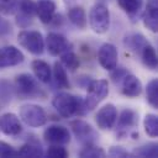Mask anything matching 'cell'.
<instances>
[{"label": "cell", "mask_w": 158, "mask_h": 158, "mask_svg": "<svg viewBox=\"0 0 158 158\" xmlns=\"http://www.w3.org/2000/svg\"><path fill=\"white\" fill-rule=\"evenodd\" d=\"M52 106L62 117H70L73 115L81 116L86 114L84 100L81 96H74L69 93H58L52 99Z\"/></svg>", "instance_id": "1"}, {"label": "cell", "mask_w": 158, "mask_h": 158, "mask_svg": "<svg viewBox=\"0 0 158 158\" xmlns=\"http://www.w3.org/2000/svg\"><path fill=\"white\" fill-rule=\"evenodd\" d=\"M14 91L19 99H36L38 96H43V91L38 86L36 79L27 73L16 75L14 81Z\"/></svg>", "instance_id": "2"}, {"label": "cell", "mask_w": 158, "mask_h": 158, "mask_svg": "<svg viewBox=\"0 0 158 158\" xmlns=\"http://www.w3.org/2000/svg\"><path fill=\"white\" fill-rule=\"evenodd\" d=\"M89 25L90 28L98 35H102L109 31L110 11L105 4L96 2L95 5L91 6L89 12Z\"/></svg>", "instance_id": "3"}, {"label": "cell", "mask_w": 158, "mask_h": 158, "mask_svg": "<svg viewBox=\"0 0 158 158\" xmlns=\"http://www.w3.org/2000/svg\"><path fill=\"white\" fill-rule=\"evenodd\" d=\"M86 89H88V94L86 98L83 100H84L85 110L86 112H89L109 95V83L105 79L90 80Z\"/></svg>", "instance_id": "4"}, {"label": "cell", "mask_w": 158, "mask_h": 158, "mask_svg": "<svg viewBox=\"0 0 158 158\" xmlns=\"http://www.w3.org/2000/svg\"><path fill=\"white\" fill-rule=\"evenodd\" d=\"M17 41L21 47L35 56H40L44 51V38L41 32L35 30H22L17 35Z\"/></svg>", "instance_id": "5"}, {"label": "cell", "mask_w": 158, "mask_h": 158, "mask_svg": "<svg viewBox=\"0 0 158 158\" xmlns=\"http://www.w3.org/2000/svg\"><path fill=\"white\" fill-rule=\"evenodd\" d=\"M20 120L30 127H41L47 122V115L42 106L36 104H25L19 110Z\"/></svg>", "instance_id": "6"}, {"label": "cell", "mask_w": 158, "mask_h": 158, "mask_svg": "<svg viewBox=\"0 0 158 158\" xmlns=\"http://www.w3.org/2000/svg\"><path fill=\"white\" fill-rule=\"evenodd\" d=\"M70 128L73 131L74 137L77 138L78 142L83 143V144H90L94 143L98 138V133L93 128V126L83 120H74L70 122Z\"/></svg>", "instance_id": "7"}, {"label": "cell", "mask_w": 158, "mask_h": 158, "mask_svg": "<svg viewBox=\"0 0 158 158\" xmlns=\"http://www.w3.org/2000/svg\"><path fill=\"white\" fill-rule=\"evenodd\" d=\"M44 48H47L48 53L53 57H58L64 52L69 51L70 43L69 41L58 32H49L44 41Z\"/></svg>", "instance_id": "8"}, {"label": "cell", "mask_w": 158, "mask_h": 158, "mask_svg": "<svg viewBox=\"0 0 158 158\" xmlns=\"http://www.w3.org/2000/svg\"><path fill=\"white\" fill-rule=\"evenodd\" d=\"M117 118V109L114 104H106L102 107L99 109V111L95 115V122L100 130L109 131L111 130Z\"/></svg>", "instance_id": "9"}, {"label": "cell", "mask_w": 158, "mask_h": 158, "mask_svg": "<svg viewBox=\"0 0 158 158\" xmlns=\"http://www.w3.org/2000/svg\"><path fill=\"white\" fill-rule=\"evenodd\" d=\"M117 48L112 43H104L100 46L98 51V60L99 64L105 69V70H112L117 67Z\"/></svg>", "instance_id": "10"}, {"label": "cell", "mask_w": 158, "mask_h": 158, "mask_svg": "<svg viewBox=\"0 0 158 158\" xmlns=\"http://www.w3.org/2000/svg\"><path fill=\"white\" fill-rule=\"evenodd\" d=\"M43 139L49 144H67L70 141V133L65 126L51 125L43 131Z\"/></svg>", "instance_id": "11"}, {"label": "cell", "mask_w": 158, "mask_h": 158, "mask_svg": "<svg viewBox=\"0 0 158 158\" xmlns=\"http://www.w3.org/2000/svg\"><path fill=\"white\" fill-rule=\"evenodd\" d=\"M25 59L23 53L15 46H5L0 48V69L19 65Z\"/></svg>", "instance_id": "12"}, {"label": "cell", "mask_w": 158, "mask_h": 158, "mask_svg": "<svg viewBox=\"0 0 158 158\" xmlns=\"http://www.w3.org/2000/svg\"><path fill=\"white\" fill-rule=\"evenodd\" d=\"M0 131L6 136H17L22 131L21 120L12 112H6L0 116Z\"/></svg>", "instance_id": "13"}, {"label": "cell", "mask_w": 158, "mask_h": 158, "mask_svg": "<svg viewBox=\"0 0 158 158\" xmlns=\"http://www.w3.org/2000/svg\"><path fill=\"white\" fill-rule=\"evenodd\" d=\"M121 91L127 98H137L142 93V83L136 75L127 73L121 80Z\"/></svg>", "instance_id": "14"}, {"label": "cell", "mask_w": 158, "mask_h": 158, "mask_svg": "<svg viewBox=\"0 0 158 158\" xmlns=\"http://www.w3.org/2000/svg\"><path fill=\"white\" fill-rule=\"evenodd\" d=\"M143 25L152 32H157L158 30V5L157 0H148L146 5V10L142 16Z\"/></svg>", "instance_id": "15"}, {"label": "cell", "mask_w": 158, "mask_h": 158, "mask_svg": "<svg viewBox=\"0 0 158 158\" xmlns=\"http://www.w3.org/2000/svg\"><path fill=\"white\" fill-rule=\"evenodd\" d=\"M36 15L42 23H51L56 15V2L52 0H40L36 2Z\"/></svg>", "instance_id": "16"}, {"label": "cell", "mask_w": 158, "mask_h": 158, "mask_svg": "<svg viewBox=\"0 0 158 158\" xmlns=\"http://www.w3.org/2000/svg\"><path fill=\"white\" fill-rule=\"evenodd\" d=\"M31 68H32V72L37 80H40L41 83H44V84L51 81L52 69L47 62H44L42 59H35L31 63Z\"/></svg>", "instance_id": "17"}, {"label": "cell", "mask_w": 158, "mask_h": 158, "mask_svg": "<svg viewBox=\"0 0 158 158\" xmlns=\"http://www.w3.org/2000/svg\"><path fill=\"white\" fill-rule=\"evenodd\" d=\"M117 121V127L118 130L122 132V135H126V130L130 127H133L138 123V116L136 114V111L131 110V109H125L121 111L118 118H116Z\"/></svg>", "instance_id": "18"}, {"label": "cell", "mask_w": 158, "mask_h": 158, "mask_svg": "<svg viewBox=\"0 0 158 158\" xmlns=\"http://www.w3.org/2000/svg\"><path fill=\"white\" fill-rule=\"evenodd\" d=\"M117 4L130 16L131 21L135 22L136 19L141 14V10L143 6V0H117Z\"/></svg>", "instance_id": "19"}, {"label": "cell", "mask_w": 158, "mask_h": 158, "mask_svg": "<svg viewBox=\"0 0 158 158\" xmlns=\"http://www.w3.org/2000/svg\"><path fill=\"white\" fill-rule=\"evenodd\" d=\"M139 56H141V60L143 63V65L146 68H148L149 70H156L157 69V65H158V62H157V53H156V49L152 44L147 43L139 52Z\"/></svg>", "instance_id": "20"}, {"label": "cell", "mask_w": 158, "mask_h": 158, "mask_svg": "<svg viewBox=\"0 0 158 158\" xmlns=\"http://www.w3.org/2000/svg\"><path fill=\"white\" fill-rule=\"evenodd\" d=\"M53 78L54 83L59 89H68L70 88V83L67 75V69L62 65L60 62H54L53 65Z\"/></svg>", "instance_id": "21"}, {"label": "cell", "mask_w": 158, "mask_h": 158, "mask_svg": "<svg viewBox=\"0 0 158 158\" xmlns=\"http://www.w3.org/2000/svg\"><path fill=\"white\" fill-rule=\"evenodd\" d=\"M69 21L78 28L84 30L86 27V14L81 6H74L68 11Z\"/></svg>", "instance_id": "22"}, {"label": "cell", "mask_w": 158, "mask_h": 158, "mask_svg": "<svg viewBox=\"0 0 158 158\" xmlns=\"http://www.w3.org/2000/svg\"><path fill=\"white\" fill-rule=\"evenodd\" d=\"M147 43H149V42H148L147 38H146L143 35H141V33H132V35L126 36V38H125V44H126V47H127L128 49H131V51L138 53V54H139L141 49H142Z\"/></svg>", "instance_id": "23"}, {"label": "cell", "mask_w": 158, "mask_h": 158, "mask_svg": "<svg viewBox=\"0 0 158 158\" xmlns=\"http://www.w3.org/2000/svg\"><path fill=\"white\" fill-rule=\"evenodd\" d=\"M16 152H17V157H43L44 156L42 147L38 143H33V142L25 143Z\"/></svg>", "instance_id": "24"}, {"label": "cell", "mask_w": 158, "mask_h": 158, "mask_svg": "<svg viewBox=\"0 0 158 158\" xmlns=\"http://www.w3.org/2000/svg\"><path fill=\"white\" fill-rule=\"evenodd\" d=\"M146 99L153 109H158V81L152 79L146 86Z\"/></svg>", "instance_id": "25"}, {"label": "cell", "mask_w": 158, "mask_h": 158, "mask_svg": "<svg viewBox=\"0 0 158 158\" xmlns=\"http://www.w3.org/2000/svg\"><path fill=\"white\" fill-rule=\"evenodd\" d=\"M143 127H144V132L154 138L158 137V117L154 114H147L143 118Z\"/></svg>", "instance_id": "26"}, {"label": "cell", "mask_w": 158, "mask_h": 158, "mask_svg": "<svg viewBox=\"0 0 158 158\" xmlns=\"http://www.w3.org/2000/svg\"><path fill=\"white\" fill-rule=\"evenodd\" d=\"M132 156H137V157H151V158H156L158 157V147L157 143H147L143 146H139L137 148H135L131 152Z\"/></svg>", "instance_id": "27"}, {"label": "cell", "mask_w": 158, "mask_h": 158, "mask_svg": "<svg viewBox=\"0 0 158 158\" xmlns=\"http://www.w3.org/2000/svg\"><path fill=\"white\" fill-rule=\"evenodd\" d=\"M60 63L65 69L74 72L79 67V58L74 52L67 51L63 54H60Z\"/></svg>", "instance_id": "28"}, {"label": "cell", "mask_w": 158, "mask_h": 158, "mask_svg": "<svg viewBox=\"0 0 158 158\" xmlns=\"http://www.w3.org/2000/svg\"><path fill=\"white\" fill-rule=\"evenodd\" d=\"M79 156L80 157L96 158V157H105L106 156V152L101 147H98L94 143H90V144H85L84 146V148L79 152Z\"/></svg>", "instance_id": "29"}, {"label": "cell", "mask_w": 158, "mask_h": 158, "mask_svg": "<svg viewBox=\"0 0 158 158\" xmlns=\"http://www.w3.org/2000/svg\"><path fill=\"white\" fill-rule=\"evenodd\" d=\"M21 15L32 19L36 15V2L33 0H19V9Z\"/></svg>", "instance_id": "30"}, {"label": "cell", "mask_w": 158, "mask_h": 158, "mask_svg": "<svg viewBox=\"0 0 158 158\" xmlns=\"http://www.w3.org/2000/svg\"><path fill=\"white\" fill-rule=\"evenodd\" d=\"M19 9V0H0V14L14 15Z\"/></svg>", "instance_id": "31"}, {"label": "cell", "mask_w": 158, "mask_h": 158, "mask_svg": "<svg viewBox=\"0 0 158 158\" xmlns=\"http://www.w3.org/2000/svg\"><path fill=\"white\" fill-rule=\"evenodd\" d=\"M12 88L10 86V83L5 79H0V102L7 104L11 100L12 96Z\"/></svg>", "instance_id": "32"}, {"label": "cell", "mask_w": 158, "mask_h": 158, "mask_svg": "<svg viewBox=\"0 0 158 158\" xmlns=\"http://www.w3.org/2000/svg\"><path fill=\"white\" fill-rule=\"evenodd\" d=\"M44 156L51 158H65L68 157V151L62 144H51L48 149L46 151Z\"/></svg>", "instance_id": "33"}, {"label": "cell", "mask_w": 158, "mask_h": 158, "mask_svg": "<svg viewBox=\"0 0 158 158\" xmlns=\"http://www.w3.org/2000/svg\"><path fill=\"white\" fill-rule=\"evenodd\" d=\"M0 157H17V152L11 144L0 141Z\"/></svg>", "instance_id": "34"}, {"label": "cell", "mask_w": 158, "mask_h": 158, "mask_svg": "<svg viewBox=\"0 0 158 158\" xmlns=\"http://www.w3.org/2000/svg\"><path fill=\"white\" fill-rule=\"evenodd\" d=\"M109 154L111 157H130V156H132L130 152H127L125 148H122L120 146H112L109 149Z\"/></svg>", "instance_id": "35"}, {"label": "cell", "mask_w": 158, "mask_h": 158, "mask_svg": "<svg viewBox=\"0 0 158 158\" xmlns=\"http://www.w3.org/2000/svg\"><path fill=\"white\" fill-rule=\"evenodd\" d=\"M111 72H112L111 78H112V80H114V83H115V84L121 83L122 78H123V77L127 74L126 69H123V68H115V69H112Z\"/></svg>", "instance_id": "36"}, {"label": "cell", "mask_w": 158, "mask_h": 158, "mask_svg": "<svg viewBox=\"0 0 158 158\" xmlns=\"http://www.w3.org/2000/svg\"><path fill=\"white\" fill-rule=\"evenodd\" d=\"M131 136H132V138H133V139H136V138L138 137V132H133Z\"/></svg>", "instance_id": "37"}, {"label": "cell", "mask_w": 158, "mask_h": 158, "mask_svg": "<svg viewBox=\"0 0 158 158\" xmlns=\"http://www.w3.org/2000/svg\"><path fill=\"white\" fill-rule=\"evenodd\" d=\"M64 1H65V2H69V4H70V2H75L77 0H64Z\"/></svg>", "instance_id": "38"}, {"label": "cell", "mask_w": 158, "mask_h": 158, "mask_svg": "<svg viewBox=\"0 0 158 158\" xmlns=\"http://www.w3.org/2000/svg\"><path fill=\"white\" fill-rule=\"evenodd\" d=\"M106 1H109V0H99V2H102V4H105Z\"/></svg>", "instance_id": "39"}]
</instances>
